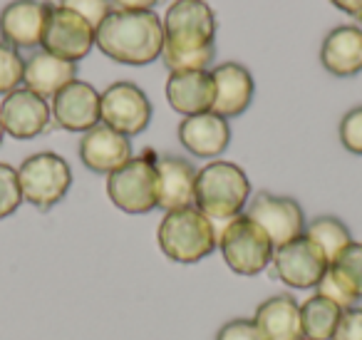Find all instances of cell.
Here are the masks:
<instances>
[{"mask_svg":"<svg viewBox=\"0 0 362 340\" xmlns=\"http://www.w3.org/2000/svg\"><path fill=\"white\" fill-rule=\"evenodd\" d=\"M161 62L169 72L209 70L216 57V16L206 0H174L164 13Z\"/></svg>","mask_w":362,"mask_h":340,"instance_id":"6da1fadb","label":"cell"},{"mask_svg":"<svg viewBox=\"0 0 362 340\" xmlns=\"http://www.w3.org/2000/svg\"><path fill=\"white\" fill-rule=\"evenodd\" d=\"M95 45L119 65H151L161 57L164 28L154 11H112L95 33Z\"/></svg>","mask_w":362,"mask_h":340,"instance_id":"7a4b0ae2","label":"cell"},{"mask_svg":"<svg viewBox=\"0 0 362 340\" xmlns=\"http://www.w3.org/2000/svg\"><path fill=\"white\" fill-rule=\"evenodd\" d=\"M156 244L169 261L192 266L218 249V229L199 206H184L164 214L156 226Z\"/></svg>","mask_w":362,"mask_h":340,"instance_id":"3957f363","label":"cell"},{"mask_svg":"<svg viewBox=\"0 0 362 340\" xmlns=\"http://www.w3.org/2000/svg\"><path fill=\"white\" fill-rule=\"evenodd\" d=\"M251 199V181L238 164L226 159H214L197 174V196L194 206L211 221H231L243 214Z\"/></svg>","mask_w":362,"mask_h":340,"instance_id":"277c9868","label":"cell"},{"mask_svg":"<svg viewBox=\"0 0 362 340\" xmlns=\"http://www.w3.org/2000/svg\"><path fill=\"white\" fill-rule=\"evenodd\" d=\"M218 251L233 273L253 278L271 266L276 246L256 221H251L246 214H238L218 231Z\"/></svg>","mask_w":362,"mask_h":340,"instance_id":"5b68a950","label":"cell"},{"mask_svg":"<svg viewBox=\"0 0 362 340\" xmlns=\"http://www.w3.org/2000/svg\"><path fill=\"white\" fill-rule=\"evenodd\" d=\"M156 154L146 149L141 157H132L124 166L107 176V196L124 214H149L159 209V179H156Z\"/></svg>","mask_w":362,"mask_h":340,"instance_id":"8992f818","label":"cell"},{"mask_svg":"<svg viewBox=\"0 0 362 340\" xmlns=\"http://www.w3.org/2000/svg\"><path fill=\"white\" fill-rule=\"evenodd\" d=\"M23 201L40 211H50L60 204L72 186V169L65 157L55 152H37L18 166Z\"/></svg>","mask_w":362,"mask_h":340,"instance_id":"52a82bcc","label":"cell"},{"mask_svg":"<svg viewBox=\"0 0 362 340\" xmlns=\"http://www.w3.org/2000/svg\"><path fill=\"white\" fill-rule=\"evenodd\" d=\"M100 122L132 140L151 122L149 97L134 82H112L100 95Z\"/></svg>","mask_w":362,"mask_h":340,"instance_id":"ba28073f","label":"cell"},{"mask_svg":"<svg viewBox=\"0 0 362 340\" xmlns=\"http://www.w3.org/2000/svg\"><path fill=\"white\" fill-rule=\"evenodd\" d=\"M243 214L251 221H256V224L266 231L268 239H271V244L276 246V249L300 239L308 226L303 206L298 204L296 199L271 194V191H258V194L248 201Z\"/></svg>","mask_w":362,"mask_h":340,"instance_id":"9c48e42d","label":"cell"},{"mask_svg":"<svg viewBox=\"0 0 362 340\" xmlns=\"http://www.w3.org/2000/svg\"><path fill=\"white\" fill-rule=\"evenodd\" d=\"M273 276L281 283H286L288 288L308 290L315 288L320 283V278L327 271V261L320 254L313 241H308L305 236L291 241L286 246H278L273 251Z\"/></svg>","mask_w":362,"mask_h":340,"instance_id":"30bf717a","label":"cell"},{"mask_svg":"<svg viewBox=\"0 0 362 340\" xmlns=\"http://www.w3.org/2000/svg\"><path fill=\"white\" fill-rule=\"evenodd\" d=\"M40 47L45 52H50V55L62 57V60L77 65L95 47V28L85 18L77 16V13L60 6H52Z\"/></svg>","mask_w":362,"mask_h":340,"instance_id":"8fae6325","label":"cell"},{"mask_svg":"<svg viewBox=\"0 0 362 340\" xmlns=\"http://www.w3.org/2000/svg\"><path fill=\"white\" fill-rule=\"evenodd\" d=\"M50 13L47 0H13L0 11V38L16 50L40 47Z\"/></svg>","mask_w":362,"mask_h":340,"instance_id":"7c38bea8","label":"cell"},{"mask_svg":"<svg viewBox=\"0 0 362 340\" xmlns=\"http://www.w3.org/2000/svg\"><path fill=\"white\" fill-rule=\"evenodd\" d=\"M50 120V102L28 87H18L0 102V122L6 135H11L13 140H35L47 130Z\"/></svg>","mask_w":362,"mask_h":340,"instance_id":"4fadbf2b","label":"cell"},{"mask_svg":"<svg viewBox=\"0 0 362 340\" xmlns=\"http://www.w3.org/2000/svg\"><path fill=\"white\" fill-rule=\"evenodd\" d=\"M52 120L65 132H90L100 125V92L85 80H72L50 102Z\"/></svg>","mask_w":362,"mask_h":340,"instance_id":"5bb4252c","label":"cell"},{"mask_svg":"<svg viewBox=\"0 0 362 340\" xmlns=\"http://www.w3.org/2000/svg\"><path fill=\"white\" fill-rule=\"evenodd\" d=\"M77 154L90 171L110 176L112 171H117L132 159V142L129 137L119 135V132L100 122L97 127L82 135Z\"/></svg>","mask_w":362,"mask_h":340,"instance_id":"9a60e30c","label":"cell"},{"mask_svg":"<svg viewBox=\"0 0 362 340\" xmlns=\"http://www.w3.org/2000/svg\"><path fill=\"white\" fill-rule=\"evenodd\" d=\"M211 77H214L211 112H216L223 120L241 117L251 107L253 92H256V82H253V75L248 72V67H243L241 62H221V65H216L211 70Z\"/></svg>","mask_w":362,"mask_h":340,"instance_id":"2e32d148","label":"cell"},{"mask_svg":"<svg viewBox=\"0 0 362 340\" xmlns=\"http://www.w3.org/2000/svg\"><path fill=\"white\" fill-rule=\"evenodd\" d=\"M156 179H159V209L174 211L194 206L199 169L184 157L156 154Z\"/></svg>","mask_w":362,"mask_h":340,"instance_id":"e0dca14e","label":"cell"},{"mask_svg":"<svg viewBox=\"0 0 362 340\" xmlns=\"http://www.w3.org/2000/svg\"><path fill=\"white\" fill-rule=\"evenodd\" d=\"M179 142L194 157L216 159L231 144V127H228V120L218 117L216 112L184 117L179 125Z\"/></svg>","mask_w":362,"mask_h":340,"instance_id":"ac0fdd59","label":"cell"},{"mask_svg":"<svg viewBox=\"0 0 362 340\" xmlns=\"http://www.w3.org/2000/svg\"><path fill=\"white\" fill-rule=\"evenodd\" d=\"M166 102L181 117H194L211 112L214 107V77L211 70L169 72Z\"/></svg>","mask_w":362,"mask_h":340,"instance_id":"d6986e66","label":"cell"},{"mask_svg":"<svg viewBox=\"0 0 362 340\" xmlns=\"http://www.w3.org/2000/svg\"><path fill=\"white\" fill-rule=\"evenodd\" d=\"M251 320L263 340H303L300 303L291 293L271 295L258 303Z\"/></svg>","mask_w":362,"mask_h":340,"instance_id":"ffe728a7","label":"cell"},{"mask_svg":"<svg viewBox=\"0 0 362 340\" xmlns=\"http://www.w3.org/2000/svg\"><path fill=\"white\" fill-rule=\"evenodd\" d=\"M320 65L335 77H355L362 72V28L337 26L320 45Z\"/></svg>","mask_w":362,"mask_h":340,"instance_id":"44dd1931","label":"cell"},{"mask_svg":"<svg viewBox=\"0 0 362 340\" xmlns=\"http://www.w3.org/2000/svg\"><path fill=\"white\" fill-rule=\"evenodd\" d=\"M77 80V65L67 62L62 57H55L50 52L40 50L33 52L25 60V72H23V87L40 95L42 100H52L65 85Z\"/></svg>","mask_w":362,"mask_h":340,"instance_id":"7402d4cb","label":"cell"},{"mask_svg":"<svg viewBox=\"0 0 362 340\" xmlns=\"http://www.w3.org/2000/svg\"><path fill=\"white\" fill-rule=\"evenodd\" d=\"M342 308L322 295H310L300 303V323L303 340H332Z\"/></svg>","mask_w":362,"mask_h":340,"instance_id":"603a6c76","label":"cell"},{"mask_svg":"<svg viewBox=\"0 0 362 340\" xmlns=\"http://www.w3.org/2000/svg\"><path fill=\"white\" fill-rule=\"evenodd\" d=\"M305 236L308 241L320 249V254L325 256L327 266L352 244V234L347 229V224L337 216H315L313 221H308L305 226Z\"/></svg>","mask_w":362,"mask_h":340,"instance_id":"cb8c5ba5","label":"cell"},{"mask_svg":"<svg viewBox=\"0 0 362 340\" xmlns=\"http://www.w3.org/2000/svg\"><path fill=\"white\" fill-rule=\"evenodd\" d=\"M332 276L345 285V290L360 303L362 300V241H352L330 266Z\"/></svg>","mask_w":362,"mask_h":340,"instance_id":"d4e9b609","label":"cell"},{"mask_svg":"<svg viewBox=\"0 0 362 340\" xmlns=\"http://www.w3.org/2000/svg\"><path fill=\"white\" fill-rule=\"evenodd\" d=\"M23 72H25V60L16 47L0 42V95L6 97L13 90L23 85Z\"/></svg>","mask_w":362,"mask_h":340,"instance_id":"484cf974","label":"cell"},{"mask_svg":"<svg viewBox=\"0 0 362 340\" xmlns=\"http://www.w3.org/2000/svg\"><path fill=\"white\" fill-rule=\"evenodd\" d=\"M23 204L18 169L8 162H0V219L13 216Z\"/></svg>","mask_w":362,"mask_h":340,"instance_id":"4316f807","label":"cell"},{"mask_svg":"<svg viewBox=\"0 0 362 340\" xmlns=\"http://www.w3.org/2000/svg\"><path fill=\"white\" fill-rule=\"evenodd\" d=\"M337 135H340V144L345 147L350 154L362 157V105L352 107V110H347L345 115H342Z\"/></svg>","mask_w":362,"mask_h":340,"instance_id":"83f0119b","label":"cell"},{"mask_svg":"<svg viewBox=\"0 0 362 340\" xmlns=\"http://www.w3.org/2000/svg\"><path fill=\"white\" fill-rule=\"evenodd\" d=\"M57 6L67 8V11L85 18V21L95 28V33H97V28L105 23V18L115 11V8H112V0H60Z\"/></svg>","mask_w":362,"mask_h":340,"instance_id":"f1b7e54d","label":"cell"},{"mask_svg":"<svg viewBox=\"0 0 362 340\" xmlns=\"http://www.w3.org/2000/svg\"><path fill=\"white\" fill-rule=\"evenodd\" d=\"M216 340H263L251 318H231L216 330Z\"/></svg>","mask_w":362,"mask_h":340,"instance_id":"f546056e","label":"cell"},{"mask_svg":"<svg viewBox=\"0 0 362 340\" xmlns=\"http://www.w3.org/2000/svg\"><path fill=\"white\" fill-rule=\"evenodd\" d=\"M315 293L317 295H322V298H327V300H332L335 305H340L342 310H347V308H352V305L357 303L355 298H352L350 293L345 290V285L340 283V280L335 278V276L330 273V271H325V276L320 278V283L315 285Z\"/></svg>","mask_w":362,"mask_h":340,"instance_id":"4dcf8cb0","label":"cell"},{"mask_svg":"<svg viewBox=\"0 0 362 340\" xmlns=\"http://www.w3.org/2000/svg\"><path fill=\"white\" fill-rule=\"evenodd\" d=\"M332 340H362V308L352 305V308L342 310Z\"/></svg>","mask_w":362,"mask_h":340,"instance_id":"1f68e13d","label":"cell"},{"mask_svg":"<svg viewBox=\"0 0 362 340\" xmlns=\"http://www.w3.org/2000/svg\"><path fill=\"white\" fill-rule=\"evenodd\" d=\"M161 0H112L117 11H154Z\"/></svg>","mask_w":362,"mask_h":340,"instance_id":"d6a6232c","label":"cell"},{"mask_svg":"<svg viewBox=\"0 0 362 340\" xmlns=\"http://www.w3.org/2000/svg\"><path fill=\"white\" fill-rule=\"evenodd\" d=\"M330 3L335 8H340L342 13H347V16H352V18H357V21H360V16H362V0H330Z\"/></svg>","mask_w":362,"mask_h":340,"instance_id":"836d02e7","label":"cell"},{"mask_svg":"<svg viewBox=\"0 0 362 340\" xmlns=\"http://www.w3.org/2000/svg\"><path fill=\"white\" fill-rule=\"evenodd\" d=\"M3 137H6V130H3V122H0V144H3Z\"/></svg>","mask_w":362,"mask_h":340,"instance_id":"e575fe53","label":"cell"},{"mask_svg":"<svg viewBox=\"0 0 362 340\" xmlns=\"http://www.w3.org/2000/svg\"><path fill=\"white\" fill-rule=\"evenodd\" d=\"M360 23H362V16H360Z\"/></svg>","mask_w":362,"mask_h":340,"instance_id":"d590c367","label":"cell"}]
</instances>
